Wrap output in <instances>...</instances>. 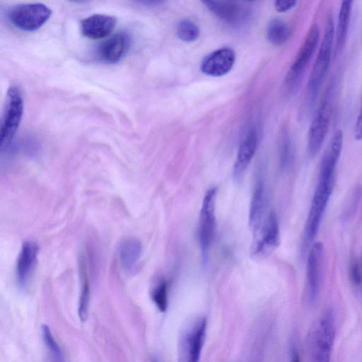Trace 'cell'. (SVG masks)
Here are the masks:
<instances>
[{
	"mask_svg": "<svg viewBox=\"0 0 362 362\" xmlns=\"http://www.w3.org/2000/svg\"><path fill=\"white\" fill-rule=\"evenodd\" d=\"M335 170L320 167L319 176L308 217L305 221L303 241L310 245L316 238L334 185Z\"/></svg>",
	"mask_w": 362,
	"mask_h": 362,
	"instance_id": "6da1fadb",
	"label": "cell"
},
{
	"mask_svg": "<svg viewBox=\"0 0 362 362\" xmlns=\"http://www.w3.org/2000/svg\"><path fill=\"white\" fill-rule=\"evenodd\" d=\"M335 335L334 316L331 309H327L316 319L307 335L310 362H330Z\"/></svg>",
	"mask_w": 362,
	"mask_h": 362,
	"instance_id": "7a4b0ae2",
	"label": "cell"
},
{
	"mask_svg": "<svg viewBox=\"0 0 362 362\" xmlns=\"http://www.w3.org/2000/svg\"><path fill=\"white\" fill-rule=\"evenodd\" d=\"M334 40V26L332 18L329 17L308 81L306 97L308 103L311 105L315 103L322 83L329 69L333 52Z\"/></svg>",
	"mask_w": 362,
	"mask_h": 362,
	"instance_id": "3957f363",
	"label": "cell"
},
{
	"mask_svg": "<svg viewBox=\"0 0 362 362\" xmlns=\"http://www.w3.org/2000/svg\"><path fill=\"white\" fill-rule=\"evenodd\" d=\"M206 328L205 316L194 317L185 323L178 337V362H199Z\"/></svg>",
	"mask_w": 362,
	"mask_h": 362,
	"instance_id": "277c9868",
	"label": "cell"
},
{
	"mask_svg": "<svg viewBox=\"0 0 362 362\" xmlns=\"http://www.w3.org/2000/svg\"><path fill=\"white\" fill-rule=\"evenodd\" d=\"M23 113V98L18 86H11L6 93L1 120L0 141L1 150L11 144L21 124Z\"/></svg>",
	"mask_w": 362,
	"mask_h": 362,
	"instance_id": "5b68a950",
	"label": "cell"
},
{
	"mask_svg": "<svg viewBox=\"0 0 362 362\" xmlns=\"http://www.w3.org/2000/svg\"><path fill=\"white\" fill-rule=\"evenodd\" d=\"M216 187H211L206 191L199 213L198 240L204 262L207 261L216 233Z\"/></svg>",
	"mask_w": 362,
	"mask_h": 362,
	"instance_id": "8992f818",
	"label": "cell"
},
{
	"mask_svg": "<svg viewBox=\"0 0 362 362\" xmlns=\"http://www.w3.org/2000/svg\"><path fill=\"white\" fill-rule=\"evenodd\" d=\"M320 30L317 23H313L298 51L296 57L285 77V83L289 88L296 87L301 78L320 42Z\"/></svg>",
	"mask_w": 362,
	"mask_h": 362,
	"instance_id": "52a82bcc",
	"label": "cell"
},
{
	"mask_svg": "<svg viewBox=\"0 0 362 362\" xmlns=\"http://www.w3.org/2000/svg\"><path fill=\"white\" fill-rule=\"evenodd\" d=\"M52 11L41 3L21 4L7 12L9 21L21 30L32 32L40 28L50 18Z\"/></svg>",
	"mask_w": 362,
	"mask_h": 362,
	"instance_id": "ba28073f",
	"label": "cell"
},
{
	"mask_svg": "<svg viewBox=\"0 0 362 362\" xmlns=\"http://www.w3.org/2000/svg\"><path fill=\"white\" fill-rule=\"evenodd\" d=\"M332 115L330 92L322 99L311 122L308 135V151L311 158L320 152L327 137Z\"/></svg>",
	"mask_w": 362,
	"mask_h": 362,
	"instance_id": "9c48e42d",
	"label": "cell"
},
{
	"mask_svg": "<svg viewBox=\"0 0 362 362\" xmlns=\"http://www.w3.org/2000/svg\"><path fill=\"white\" fill-rule=\"evenodd\" d=\"M251 254L255 257L269 255L280 243V230L277 216L270 210L260 227L253 233Z\"/></svg>",
	"mask_w": 362,
	"mask_h": 362,
	"instance_id": "30bf717a",
	"label": "cell"
},
{
	"mask_svg": "<svg viewBox=\"0 0 362 362\" xmlns=\"http://www.w3.org/2000/svg\"><path fill=\"white\" fill-rule=\"evenodd\" d=\"M202 3L218 18L232 26H241L251 17L252 10L247 2L206 0Z\"/></svg>",
	"mask_w": 362,
	"mask_h": 362,
	"instance_id": "8fae6325",
	"label": "cell"
},
{
	"mask_svg": "<svg viewBox=\"0 0 362 362\" xmlns=\"http://www.w3.org/2000/svg\"><path fill=\"white\" fill-rule=\"evenodd\" d=\"M323 255L322 243H313L308 252L306 264L305 293L310 304L315 303L320 291Z\"/></svg>",
	"mask_w": 362,
	"mask_h": 362,
	"instance_id": "7c38bea8",
	"label": "cell"
},
{
	"mask_svg": "<svg viewBox=\"0 0 362 362\" xmlns=\"http://www.w3.org/2000/svg\"><path fill=\"white\" fill-rule=\"evenodd\" d=\"M235 62L234 50L230 47H222L206 55L202 61L200 69L207 76L220 77L231 70Z\"/></svg>",
	"mask_w": 362,
	"mask_h": 362,
	"instance_id": "4fadbf2b",
	"label": "cell"
},
{
	"mask_svg": "<svg viewBox=\"0 0 362 362\" xmlns=\"http://www.w3.org/2000/svg\"><path fill=\"white\" fill-rule=\"evenodd\" d=\"M38 253L39 247L35 242L27 240L22 244L16 264V279L21 289H24L29 283Z\"/></svg>",
	"mask_w": 362,
	"mask_h": 362,
	"instance_id": "5bb4252c",
	"label": "cell"
},
{
	"mask_svg": "<svg viewBox=\"0 0 362 362\" xmlns=\"http://www.w3.org/2000/svg\"><path fill=\"white\" fill-rule=\"evenodd\" d=\"M130 45L131 38L127 33H115L98 47V58L105 64H116L128 52Z\"/></svg>",
	"mask_w": 362,
	"mask_h": 362,
	"instance_id": "9a60e30c",
	"label": "cell"
},
{
	"mask_svg": "<svg viewBox=\"0 0 362 362\" xmlns=\"http://www.w3.org/2000/svg\"><path fill=\"white\" fill-rule=\"evenodd\" d=\"M117 24L115 17L105 14H93L81 22V31L83 36L93 40L108 36Z\"/></svg>",
	"mask_w": 362,
	"mask_h": 362,
	"instance_id": "2e32d148",
	"label": "cell"
},
{
	"mask_svg": "<svg viewBox=\"0 0 362 362\" xmlns=\"http://www.w3.org/2000/svg\"><path fill=\"white\" fill-rule=\"evenodd\" d=\"M258 146V135L255 129H251L241 142L235 160L233 174L235 180L244 175L255 154Z\"/></svg>",
	"mask_w": 362,
	"mask_h": 362,
	"instance_id": "e0dca14e",
	"label": "cell"
},
{
	"mask_svg": "<svg viewBox=\"0 0 362 362\" xmlns=\"http://www.w3.org/2000/svg\"><path fill=\"white\" fill-rule=\"evenodd\" d=\"M267 205L264 185L258 182L252 196L249 212V223L253 233L260 227L269 213Z\"/></svg>",
	"mask_w": 362,
	"mask_h": 362,
	"instance_id": "ac0fdd59",
	"label": "cell"
},
{
	"mask_svg": "<svg viewBox=\"0 0 362 362\" xmlns=\"http://www.w3.org/2000/svg\"><path fill=\"white\" fill-rule=\"evenodd\" d=\"M142 252V245L135 238L122 240L118 248V257L122 267L126 271L132 270L139 261Z\"/></svg>",
	"mask_w": 362,
	"mask_h": 362,
	"instance_id": "d6986e66",
	"label": "cell"
},
{
	"mask_svg": "<svg viewBox=\"0 0 362 362\" xmlns=\"http://www.w3.org/2000/svg\"><path fill=\"white\" fill-rule=\"evenodd\" d=\"M353 1L344 0L341 2L338 14L335 35V54L341 52L346 44L351 20Z\"/></svg>",
	"mask_w": 362,
	"mask_h": 362,
	"instance_id": "ffe728a7",
	"label": "cell"
},
{
	"mask_svg": "<svg viewBox=\"0 0 362 362\" xmlns=\"http://www.w3.org/2000/svg\"><path fill=\"white\" fill-rule=\"evenodd\" d=\"M80 274L81 280V293L78 302V315L82 322L86 320L88 315L90 302V286L87 267L84 257L80 259Z\"/></svg>",
	"mask_w": 362,
	"mask_h": 362,
	"instance_id": "44dd1931",
	"label": "cell"
},
{
	"mask_svg": "<svg viewBox=\"0 0 362 362\" xmlns=\"http://www.w3.org/2000/svg\"><path fill=\"white\" fill-rule=\"evenodd\" d=\"M291 36L289 25L279 18L272 19L267 28V37L274 45H281L286 43Z\"/></svg>",
	"mask_w": 362,
	"mask_h": 362,
	"instance_id": "7402d4cb",
	"label": "cell"
},
{
	"mask_svg": "<svg viewBox=\"0 0 362 362\" xmlns=\"http://www.w3.org/2000/svg\"><path fill=\"white\" fill-rule=\"evenodd\" d=\"M176 33L182 41L192 42L199 37L200 31L194 22L189 19H183L177 23Z\"/></svg>",
	"mask_w": 362,
	"mask_h": 362,
	"instance_id": "603a6c76",
	"label": "cell"
},
{
	"mask_svg": "<svg viewBox=\"0 0 362 362\" xmlns=\"http://www.w3.org/2000/svg\"><path fill=\"white\" fill-rule=\"evenodd\" d=\"M169 284L165 280L159 281L152 289L151 298L156 308L162 313L165 312L168 305Z\"/></svg>",
	"mask_w": 362,
	"mask_h": 362,
	"instance_id": "cb8c5ba5",
	"label": "cell"
},
{
	"mask_svg": "<svg viewBox=\"0 0 362 362\" xmlns=\"http://www.w3.org/2000/svg\"><path fill=\"white\" fill-rule=\"evenodd\" d=\"M42 334L52 362H65L62 351L47 325H43L42 326Z\"/></svg>",
	"mask_w": 362,
	"mask_h": 362,
	"instance_id": "d4e9b609",
	"label": "cell"
},
{
	"mask_svg": "<svg viewBox=\"0 0 362 362\" xmlns=\"http://www.w3.org/2000/svg\"><path fill=\"white\" fill-rule=\"evenodd\" d=\"M349 278L354 286L361 288L362 284L361 269L360 261L356 258H352L349 263Z\"/></svg>",
	"mask_w": 362,
	"mask_h": 362,
	"instance_id": "484cf974",
	"label": "cell"
},
{
	"mask_svg": "<svg viewBox=\"0 0 362 362\" xmlns=\"http://www.w3.org/2000/svg\"><path fill=\"white\" fill-rule=\"evenodd\" d=\"M281 156L284 165H287L292 157V144L287 134H284L281 140Z\"/></svg>",
	"mask_w": 362,
	"mask_h": 362,
	"instance_id": "4316f807",
	"label": "cell"
},
{
	"mask_svg": "<svg viewBox=\"0 0 362 362\" xmlns=\"http://www.w3.org/2000/svg\"><path fill=\"white\" fill-rule=\"evenodd\" d=\"M296 4V0H276L274 6L277 11L284 13L293 8Z\"/></svg>",
	"mask_w": 362,
	"mask_h": 362,
	"instance_id": "83f0119b",
	"label": "cell"
},
{
	"mask_svg": "<svg viewBox=\"0 0 362 362\" xmlns=\"http://www.w3.org/2000/svg\"><path fill=\"white\" fill-rule=\"evenodd\" d=\"M354 137L356 141L362 140V104L356 122Z\"/></svg>",
	"mask_w": 362,
	"mask_h": 362,
	"instance_id": "f1b7e54d",
	"label": "cell"
},
{
	"mask_svg": "<svg viewBox=\"0 0 362 362\" xmlns=\"http://www.w3.org/2000/svg\"><path fill=\"white\" fill-rule=\"evenodd\" d=\"M289 362H300V355L296 349L292 350Z\"/></svg>",
	"mask_w": 362,
	"mask_h": 362,
	"instance_id": "f546056e",
	"label": "cell"
},
{
	"mask_svg": "<svg viewBox=\"0 0 362 362\" xmlns=\"http://www.w3.org/2000/svg\"><path fill=\"white\" fill-rule=\"evenodd\" d=\"M360 266H361V274H362V257H361V259L360 260ZM360 288L362 290V284H361V286Z\"/></svg>",
	"mask_w": 362,
	"mask_h": 362,
	"instance_id": "4dcf8cb0",
	"label": "cell"
},
{
	"mask_svg": "<svg viewBox=\"0 0 362 362\" xmlns=\"http://www.w3.org/2000/svg\"><path fill=\"white\" fill-rule=\"evenodd\" d=\"M151 362H160V361L157 358L154 357L152 358Z\"/></svg>",
	"mask_w": 362,
	"mask_h": 362,
	"instance_id": "1f68e13d",
	"label": "cell"
}]
</instances>
